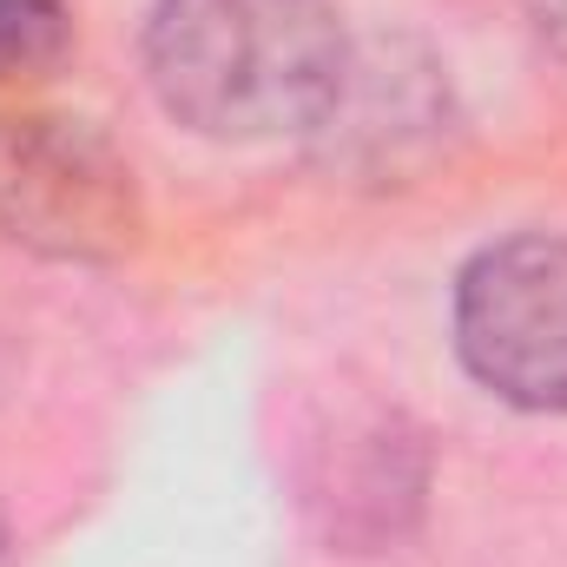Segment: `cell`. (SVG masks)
Listing matches in <instances>:
<instances>
[{"instance_id":"1","label":"cell","mask_w":567,"mask_h":567,"mask_svg":"<svg viewBox=\"0 0 567 567\" xmlns=\"http://www.w3.org/2000/svg\"><path fill=\"white\" fill-rule=\"evenodd\" d=\"M350 66L337 0H152L145 80L198 140L317 133Z\"/></svg>"},{"instance_id":"2","label":"cell","mask_w":567,"mask_h":567,"mask_svg":"<svg viewBox=\"0 0 567 567\" xmlns=\"http://www.w3.org/2000/svg\"><path fill=\"white\" fill-rule=\"evenodd\" d=\"M140 172L120 145L66 113H0V238L60 258L113 265L140 245Z\"/></svg>"},{"instance_id":"3","label":"cell","mask_w":567,"mask_h":567,"mask_svg":"<svg viewBox=\"0 0 567 567\" xmlns=\"http://www.w3.org/2000/svg\"><path fill=\"white\" fill-rule=\"evenodd\" d=\"M455 357L508 410L567 416V238L515 231L455 278Z\"/></svg>"},{"instance_id":"4","label":"cell","mask_w":567,"mask_h":567,"mask_svg":"<svg viewBox=\"0 0 567 567\" xmlns=\"http://www.w3.org/2000/svg\"><path fill=\"white\" fill-rule=\"evenodd\" d=\"M73 47V13L60 0H0V86L60 66Z\"/></svg>"},{"instance_id":"5","label":"cell","mask_w":567,"mask_h":567,"mask_svg":"<svg viewBox=\"0 0 567 567\" xmlns=\"http://www.w3.org/2000/svg\"><path fill=\"white\" fill-rule=\"evenodd\" d=\"M548 20H555V27L567 33V0H548Z\"/></svg>"},{"instance_id":"6","label":"cell","mask_w":567,"mask_h":567,"mask_svg":"<svg viewBox=\"0 0 567 567\" xmlns=\"http://www.w3.org/2000/svg\"><path fill=\"white\" fill-rule=\"evenodd\" d=\"M0 567H7V522H0Z\"/></svg>"}]
</instances>
